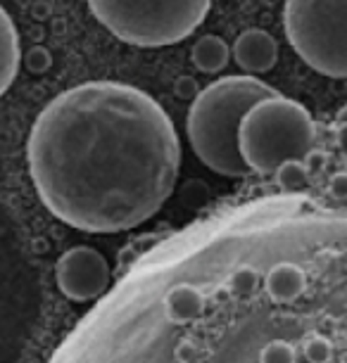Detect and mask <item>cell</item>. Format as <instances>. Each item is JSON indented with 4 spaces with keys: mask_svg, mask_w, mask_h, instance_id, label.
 Returning <instances> with one entry per match:
<instances>
[{
    "mask_svg": "<svg viewBox=\"0 0 347 363\" xmlns=\"http://www.w3.org/2000/svg\"><path fill=\"white\" fill-rule=\"evenodd\" d=\"M55 283L67 299L86 304L105 297L112 285V271L107 259L95 247L79 245L67 250L55 264Z\"/></svg>",
    "mask_w": 347,
    "mask_h": 363,
    "instance_id": "8992f818",
    "label": "cell"
},
{
    "mask_svg": "<svg viewBox=\"0 0 347 363\" xmlns=\"http://www.w3.org/2000/svg\"><path fill=\"white\" fill-rule=\"evenodd\" d=\"M19 36L15 29V22L10 19V15L0 8V98L8 91L15 81L19 72Z\"/></svg>",
    "mask_w": 347,
    "mask_h": 363,
    "instance_id": "ba28073f",
    "label": "cell"
},
{
    "mask_svg": "<svg viewBox=\"0 0 347 363\" xmlns=\"http://www.w3.org/2000/svg\"><path fill=\"white\" fill-rule=\"evenodd\" d=\"M33 188L53 216L86 233L145 223L174 193L181 143L169 114L126 84L60 93L29 135Z\"/></svg>",
    "mask_w": 347,
    "mask_h": 363,
    "instance_id": "6da1fadb",
    "label": "cell"
},
{
    "mask_svg": "<svg viewBox=\"0 0 347 363\" xmlns=\"http://www.w3.org/2000/svg\"><path fill=\"white\" fill-rule=\"evenodd\" d=\"M316 126L300 102L269 95L245 112L238 131V147L250 171L274 174L288 162H304L312 155Z\"/></svg>",
    "mask_w": 347,
    "mask_h": 363,
    "instance_id": "3957f363",
    "label": "cell"
},
{
    "mask_svg": "<svg viewBox=\"0 0 347 363\" xmlns=\"http://www.w3.org/2000/svg\"><path fill=\"white\" fill-rule=\"evenodd\" d=\"M283 24L304 65L347 79V0H285Z\"/></svg>",
    "mask_w": 347,
    "mask_h": 363,
    "instance_id": "5b68a950",
    "label": "cell"
},
{
    "mask_svg": "<svg viewBox=\"0 0 347 363\" xmlns=\"http://www.w3.org/2000/svg\"><path fill=\"white\" fill-rule=\"evenodd\" d=\"M338 126H347V107H345V109H340V114H338Z\"/></svg>",
    "mask_w": 347,
    "mask_h": 363,
    "instance_id": "8fae6325",
    "label": "cell"
},
{
    "mask_svg": "<svg viewBox=\"0 0 347 363\" xmlns=\"http://www.w3.org/2000/svg\"><path fill=\"white\" fill-rule=\"evenodd\" d=\"M345 228H347V225H345Z\"/></svg>",
    "mask_w": 347,
    "mask_h": 363,
    "instance_id": "7c38bea8",
    "label": "cell"
},
{
    "mask_svg": "<svg viewBox=\"0 0 347 363\" xmlns=\"http://www.w3.org/2000/svg\"><path fill=\"white\" fill-rule=\"evenodd\" d=\"M278 174V186H281L285 193H297L307 186V169L302 167V162H288L283 164Z\"/></svg>",
    "mask_w": 347,
    "mask_h": 363,
    "instance_id": "30bf717a",
    "label": "cell"
},
{
    "mask_svg": "<svg viewBox=\"0 0 347 363\" xmlns=\"http://www.w3.org/2000/svg\"><path fill=\"white\" fill-rule=\"evenodd\" d=\"M193 65L197 67L200 72L205 74H216L221 72L224 67L228 65L231 60V48L228 43L224 40L221 36H214V33H207V36L197 38L195 45H193Z\"/></svg>",
    "mask_w": 347,
    "mask_h": 363,
    "instance_id": "9c48e42d",
    "label": "cell"
},
{
    "mask_svg": "<svg viewBox=\"0 0 347 363\" xmlns=\"http://www.w3.org/2000/svg\"><path fill=\"white\" fill-rule=\"evenodd\" d=\"M236 65L243 72L264 74L278 62V43L269 31L264 29H248L236 38L233 43Z\"/></svg>",
    "mask_w": 347,
    "mask_h": 363,
    "instance_id": "52a82bcc",
    "label": "cell"
},
{
    "mask_svg": "<svg viewBox=\"0 0 347 363\" xmlns=\"http://www.w3.org/2000/svg\"><path fill=\"white\" fill-rule=\"evenodd\" d=\"M93 17L112 36L136 48H165L205 22L212 0H88Z\"/></svg>",
    "mask_w": 347,
    "mask_h": 363,
    "instance_id": "277c9868",
    "label": "cell"
},
{
    "mask_svg": "<svg viewBox=\"0 0 347 363\" xmlns=\"http://www.w3.org/2000/svg\"><path fill=\"white\" fill-rule=\"evenodd\" d=\"M269 95H276L274 88L250 74L224 77L207 86L193 100L186 121V133L197 160L219 176H248L250 167L238 147V131L245 112Z\"/></svg>",
    "mask_w": 347,
    "mask_h": 363,
    "instance_id": "7a4b0ae2",
    "label": "cell"
}]
</instances>
